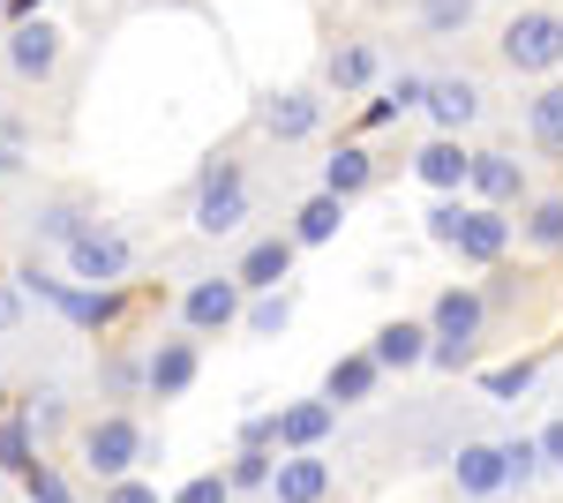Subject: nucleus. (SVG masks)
<instances>
[{
    "instance_id": "1",
    "label": "nucleus",
    "mask_w": 563,
    "mask_h": 503,
    "mask_svg": "<svg viewBox=\"0 0 563 503\" xmlns=\"http://www.w3.org/2000/svg\"><path fill=\"white\" fill-rule=\"evenodd\" d=\"M496 61L511 76H556L563 68V8H549V0L511 8L504 31H496Z\"/></svg>"
},
{
    "instance_id": "2",
    "label": "nucleus",
    "mask_w": 563,
    "mask_h": 503,
    "mask_svg": "<svg viewBox=\"0 0 563 503\" xmlns=\"http://www.w3.org/2000/svg\"><path fill=\"white\" fill-rule=\"evenodd\" d=\"M249 210H256V196H249V173H241V158H233V151L203 158V173H196V210H188V226H196L203 241H233V233L249 226Z\"/></svg>"
},
{
    "instance_id": "3",
    "label": "nucleus",
    "mask_w": 563,
    "mask_h": 503,
    "mask_svg": "<svg viewBox=\"0 0 563 503\" xmlns=\"http://www.w3.org/2000/svg\"><path fill=\"white\" fill-rule=\"evenodd\" d=\"M15 286H23V294H38L45 308H60V316H68L76 331H90V338L113 331V324L129 316V294H121V286H113V294H90V286H76V278L38 271V263H23V271H15Z\"/></svg>"
},
{
    "instance_id": "4",
    "label": "nucleus",
    "mask_w": 563,
    "mask_h": 503,
    "mask_svg": "<svg viewBox=\"0 0 563 503\" xmlns=\"http://www.w3.org/2000/svg\"><path fill=\"white\" fill-rule=\"evenodd\" d=\"M76 451H84V466L98 473V489H113V481H129L135 466L151 459V436H143L135 414H98V420H84Z\"/></svg>"
},
{
    "instance_id": "5",
    "label": "nucleus",
    "mask_w": 563,
    "mask_h": 503,
    "mask_svg": "<svg viewBox=\"0 0 563 503\" xmlns=\"http://www.w3.org/2000/svg\"><path fill=\"white\" fill-rule=\"evenodd\" d=\"M68 255V278L76 286H90V294H113V286H129V271H135V241L113 226V218H98L76 249H60Z\"/></svg>"
},
{
    "instance_id": "6",
    "label": "nucleus",
    "mask_w": 563,
    "mask_h": 503,
    "mask_svg": "<svg viewBox=\"0 0 563 503\" xmlns=\"http://www.w3.org/2000/svg\"><path fill=\"white\" fill-rule=\"evenodd\" d=\"M323 90L308 84H286V90H263L256 98V128L271 135V143H308V135H323Z\"/></svg>"
},
{
    "instance_id": "7",
    "label": "nucleus",
    "mask_w": 563,
    "mask_h": 503,
    "mask_svg": "<svg viewBox=\"0 0 563 503\" xmlns=\"http://www.w3.org/2000/svg\"><path fill=\"white\" fill-rule=\"evenodd\" d=\"M0 53H8V76H15V84H53V76H60V53H68V31L45 23V15H31V23H15V31L0 39Z\"/></svg>"
},
{
    "instance_id": "8",
    "label": "nucleus",
    "mask_w": 563,
    "mask_h": 503,
    "mask_svg": "<svg viewBox=\"0 0 563 503\" xmlns=\"http://www.w3.org/2000/svg\"><path fill=\"white\" fill-rule=\"evenodd\" d=\"M241 308H249V294L233 286V271H225V278H196V286L180 294V331H188V338L233 331V324H241Z\"/></svg>"
},
{
    "instance_id": "9",
    "label": "nucleus",
    "mask_w": 563,
    "mask_h": 503,
    "mask_svg": "<svg viewBox=\"0 0 563 503\" xmlns=\"http://www.w3.org/2000/svg\"><path fill=\"white\" fill-rule=\"evenodd\" d=\"M421 113L435 121V135H466V128L488 113V90H481V76H429Z\"/></svg>"
},
{
    "instance_id": "10",
    "label": "nucleus",
    "mask_w": 563,
    "mask_h": 503,
    "mask_svg": "<svg viewBox=\"0 0 563 503\" xmlns=\"http://www.w3.org/2000/svg\"><path fill=\"white\" fill-rule=\"evenodd\" d=\"M196 376H203V346H196L188 331L158 338V346L143 353V391H151V398H180Z\"/></svg>"
},
{
    "instance_id": "11",
    "label": "nucleus",
    "mask_w": 563,
    "mask_h": 503,
    "mask_svg": "<svg viewBox=\"0 0 563 503\" xmlns=\"http://www.w3.org/2000/svg\"><path fill=\"white\" fill-rule=\"evenodd\" d=\"M466 188L481 196V210H511V204L533 196V188H526V158H519V151H474Z\"/></svg>"
},
{
    "instance_id": "12",
    "label": "nucleus",
    "mask_w": 563,
    "mask_h": 503,
    "mask_svg": "<svg viewBox=\"0 0 563 503\" xmlns=\"http://www.w3.org/2000/svg\"><path fill=\"white\" fill-rule=\"evenodd\" d=\"M294 233H256L249 249H241V263H233V286L256 300V294H278V278H294Z\"/></svg>"
},
{
    "instance_id": "13",
    "label": "nucleus",
    "mask_w": 563,
    "mask_h": 503,
    "mask_svg": "<svg viewBox=\"0 0 563 503\" xmlns=\"http://www.w3.org/2000/svg\"><path fill=\"white\" fill-rule=\"evenodd\" d=\"M384 84V45L376 39H339L331 61H323V90L331 98H361V90Z\"/></svg>"
},
{
    "instance_id": "14",
    "label": "nucleus",
    "mask_w": 563,
    "mask_h": 503,
    "mask_svg": "<svg viewBox=\"0 0 563 503\" xmlns=\"http://www.w3.org/2000/svg\"><path fill=\"white\" fill-rule=\"evenodd\" d=\"M368 361L384 376H406V369H429V324L421 316H390L384 331L368 338Z\"/></svg>"
},
{
    "instance_id": "15",
    "label": "nucleus",
    "mask_w": 563,
    "mask_h": 503,
    "mask_svg": "<svg viewBox=\"0 0 563 503\" xmlns=\"http://www.w3.org/2000/svg\"><path fill=\"white\" fill-rule=\"evenodd\" d=\"M451 489H459L466 503L504 496V451H496L488 436H474V444H459V451H451Z\"/></svg>"
},
{
    "instance_id": "16",
    "label": "nucleus",
    "mask_w": 563,
    "mask_h": 503,
    "mask_svg": "<svg viewBox=\"0 0 563 503\" xmlns=\"http://www.w3.org/2000/svg\"><path fill=\"white\" fill-rule=\"evenodd\" d=\"M323 496H331V459L278 451V466H271V503H323Z\"/></svg>"
},
{
    "instance_id": "17",
    "label": "nucleus",
    "mask_w": 563,
    "mask_h": 503,
    "mask_svg": "<svg viewBox=\"0 0 563 503\" xmlns=\"http://www.w3.org/2000/svg\"><path fill=\"white\" fill-rule=\"evenodd\" d=\"M466 166H474L466 135H429V143L413 151V181L435 188V196H459V188H466Z\"/></svg>"
},
{
    "instance_id": "18",
    "label": "nucleus",
    "mask_w": 563,
    "mask_h": 503,
    "mask_svg": "<svg viewBox=\"0 0 563 503\" xmlns=\"http://www.w3.org/2000/svg\"><path fill=\"white\" fill-rule=\"evenodd\" d=\"M90 226H98V204H84V196H45L31 210V241H45V249H76Z\"/></svg>"
},
{
    "instance_id": "19",
    "label": "nucleus",
    "mask_w": 563,
    "mask_h": 503,
    "mask_svg": "<svg viewBox=\"0 0 563 503\" xmlns=\"http://www.w3.org/2000/svg\"><path fill=\"white\" fill-rule=\"evenodd\" d=\"M331 428H339L331 398H294V406H278V451H323Z\"/></svg>"
},
{
    "instance_id": "20",
    "label": "nucleus",
    "mask_w": 563,
    "mask_h": 503,
    "mask_svg": "<svg viewBox=\"0 0 563 503\" xmlns=\"http://www.w3.org/2000/svg\"><path fill=\"white\" fill-rule=\"evenodd\" d=\"M451 249L466 255V263H504V255H511V218H504V210L466 204V218H459V241H451Z\"/></svg>"
},
{
    "instance_id": "21",
    "label": "nucleus",
    "mask_w": 563,
    "mask_h": 503,
    "mask_svg": "<svg viewBox=\"0 0 563 503\" xmlns=\"http://www.w3.org/2000/svg\"><path fill=\"white\" fill-rule=\"evenodd\" d=\"M519 233L533 255H563V188H541V196H526L519 204Z\"/></svg>"
},
{
    "instance_id": "22",
    "label": "nucleus",
    "mask_w": 563,
    "mask_h": 503,
    "mask_svg": "<svg viewBox=\"0 0 563 503\" xmlns=\"http://www.w3.org/2000/svg\"><path fill=\"white\" fill-rule=\"evenodd\" d=\"M368 188H376V151H368V143H339V151L323 158V196L353 204V196H368Z\"/></svg>"
},
{
    "instance_id": "23",
    "label": "nucleus",
    "mask_w": 563,
    "mask_h": 503,
    "mask_svg": "<svg viewBox=\"0 0 563 503\" xmlns=\"http://www.w3.org/2000/svg\"><path fill=\"white\" fill-rule=\"evenodd\" d=\"M376 383H384V369H376V361H368V346H361V353H339V361H331L323 398H331V406H368V398H376Z\"/></svg>"
},
{
    "instance_id": "24",
    "label": "nucleus",
    "mask_w": 563,
    "mask_h": 503,
    "mask_svg": "<svg viewBox=\"0 0 563 503\" xmlns=\"http://www.w3.org/2000/svg\"><path fill=\"white\" fill-rule=\"evenodd\" d=\"M339 226H346V204L316 188V196L294 210V226H286V233H294V249H323V241H339Z\"/></svg>"
},
{
    "instance_id": "25",
    "label": "nucleus",
    "mask_w": 563,
    "mask_h": 503,
    "mask_svg": "<svg viewBox=\"0 0 563 503\" xmlns=\"http://www.w3.org/2000/svg\"><path fill=\"white\" fill-rule=\"evenodd\" d=\"M526 135H533V151H556L563 158V76L526 98Z\"/></svg>"
},
{
    "instance_id": "26",
    "label": "nucleus",
    "mask_w": 563,
    "mask_h": 503,
    "mask_svg": "<svg viewBox=\"0 0 563 503\" xmlns=\"http://www.w3.org/2000/svg\"><path fill=\"white\" fill-rule=\"evenodd\" d=\"M413 23L421 39H466L481 23V0H413Z\"/></svg>"
},
{
    "instance_id": "27",
    "label": "nucleus",
    "mask_w": 563,
    "mask_h": 503,
    "mask_svg": "<svg viewBox=\"0 0 563 503\" xmlns=\"http://www.w3.org/2000/svg\"><path fill=\"white\" fill-rule=\"evenodd\" d=\"M421 98H429V76H413V68H406V76H390L384 98L361 113V128H384V121H398V113H421Z\"/></svg>"
},
{
    "instance_id": "28",
    "label": "nucleus",
    "mask_w": 563,
    "mask_h": 503,
    "mask_svg": "<svg viewBox=\"0 0 563 503\" xmlns=\"http://www.w3.org/2000/svg\"><path fill=\"white\" fill-rule=\"evenodd\" d=\"M31 466H38V436H31V420H23V414H8V420H0V473L23 481Z\"/></svg>"
},
{
    "instance_id": "29",
    "label": "nucleus",
    "mask_w": 563,
    "mask_h": 503,
    "mask_svg": "<svg viewBox=\"0 0 563 503\" xmlns=\"http://www.w3.org/2000/svg\"><path fill=\"white\" fill-rule=\"evenodd\" d=\"M286 324H294V294H286V286H278V294H256L241 308V331L249 338H278Z\"/></svg>"
},
{
    "instance_id": "30",
    "label": "nucleus",
    "mask_w": 563,
    "mask_h": 503,
    "mask_svg": "<svg viewBox=\"0 0 563 503\" xmlns=\"http://www.w3.org/2000/svg\"><path fill=\"white\" fill-rule=\"evenodd\" d=\"M496 451H504V489H533V481H541V451H533V436H504V444H496Z\"/></svg>"
},
{
    "instance_id": "31",
    "label": "nucleus",
    "mask_w": 563,
    "mask_h": 503,
    "mask_svg": "<svg viewBox=\"0 0 563 503\" xmlns=\"http://www.w3.org/2000/svg\"><path fill=\"white\" fill-rule=\"evenodd\" d=\"M533 376H541V361H504V369H488V398H504V406H519L526 391H533Z\"/></svg>"
},
{
    "instance_id": "32",
    "label": "nucleus",
    "mask_w": 563,
    "mask_h": 503,
    "mask_svg": "<svg viewBox=\"0 0 563 503\" xmlns=\"http://www.w3.org/2000/svg\"><path fill=\"white\" fill-rule=\"evenodd\" d=\"M271 451H233V466H225V489L233 496H249V489H271Z\"/></svg>"
},
{
    "instance_id": "33",
    "label": "nucleus",
    "mask_w": 563,
    "mask_h": 503,
    "mask_svg": "<svg viewBox=\"0 0 563 503\" xmlns=\"http://www.w3.org/2000/svg\"><path fill=\"white\" fill-rule=\"evenodd\" d=\"M23 496H31V503H76V489H68V481H60V473L38 459L31 473H23Z\"/></svg>"
},
{
    "instance_id": "34",
    "label": "nucleus",
    "mask_w": 563,
    "mask_h": 503,
    "mask_svg": "<svg viewBox=\"0 0 563 503\" xmlns=\"http://www.w3.org/2000/svg\"><path fill=\"white\" fill-rule=\"evenodd\" d=\"M459 218H466L459 196H435V210H429V241H435V249H451V241H459Z\"/></svg>"
},
{
    "instance_id": "35",
    "label": "nucleus",
    "mask_w": 563,
    "mask_h": 503,
    "mask_svg": "<svg viewBox=\"0 0 563 503\" xmlns=\"http://www.w3.org/2000/svg\"><path fill=\"white\" fill-rule=\"evenodd\" d=\"M174 503H233V489H225V473H196V481H180Z\"/></svg>"
},
{
    "instance_id": "36",
    "label": "nucleus",
    "mask_w": 563,
    "mask_h": 503,
    "mask_svg": "<svg viewBox=\"0 0 563 503\" xmlns=\"http://www.w3.org/2000/svg\"><path fill=\"white\" fill-rule=\"evenodd\" d=\"M241 451H278V414H249L241 420Z\"/></svg>"
},
{
    "instance_id": "37",
    "label": "nucleus",
    "mask_w": 563,
    "mask_h": 503,
    "mask_svg": "<svg viewBox=\"0 0 563 503\" xmlns=\"http://www.w3.org/2000/svg\"><path fill=\"white\" fill-rule=\"evenodd\" d=\"M23 173V121H0V181Z\"/></svg>"
},
{
    "instance_id": "38",
    "label": "nucleus",
    "mask_w": 563,
    "mask_h": 503,
    "mask_svg": "<svg viewBox=\"0 0 563 503\" xmlns=\"http://www.w3.org/2000/svg\"><path fill=\"white\" fill-rule=\"evenodd\" d=\"M533 451H541V473H563V414L533 436Z\"/></svg>"
},
{
    "instance_id": "39",
    "label": "nucleus",
    "mask_w": 563,
    "mask_h": 503,
    "mask_svg": "<svg viewBox=\"0 0 563 503\" xmlns=\"http://www.w3.org/2000/svg\"><path fill=\"white\" fill-rule=\"evenodd\" d=\"M98 503H166V496H158L151 481H135V473H129V481H113V489H106Z\"/></svg>"
},
{
    "instance_id": "40",
    "label": "nucleus",
    "mask_w": 563,
    "mask_h": 503,
    "mask_svg": "<svg viewBox=\"0 0 563 503\" xmlns=\"http://www.w3.org/2000/svg\"><path fill=\"white\" fill-rule=\"evenodd\" d=\"M15 324H23V300H15V286H8V278H0V338L15 331Z\"/></svg>"
},
{
    "instance_id": "41",
    "label": "nucleus",
    "mask_w": 563,
    "mask_h": 503,
    "mask_svg": "<svg viewBox=\"0 0 563 503\" xmlns=\"http://www.w3.org/2000/svg\"><path fill=\"white\" fill-rule=\"evenodd\" d=\"M8 8H15V23H31V15H38L45 0H8Z\"/></svg>"
},
{
    "instance_id": "42",
    "label": "nucleus",
    "mask_w": 563,
    "mask_h": 503,
    "mask_svg": "<svg viewBox=\"0 0 563 503\" xmlns=\"http://www.w3.org/2000/svg\"><path fill=\"white\" fill-rule=\"evenodd\" d=\"M8 414H15V398H8V391H0V420H8Z\"/></svg>"
},
{
    "instance_id": "43",
    "label": "nucleus",
    "mask_w": 563,
    "mask_h": 503,
    "mask_svg": "<svg viewBox=\"0 0 563 503\" xmlns=\"http://www.w3.org/2000/svg\"><path fill=\"white\" fill-rule=\"evenodd\" d=\"M0 8H8V0H0Z\"/></svg>"
}]
</instances>
